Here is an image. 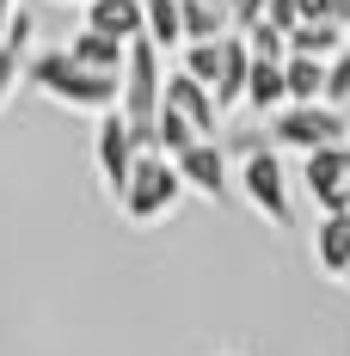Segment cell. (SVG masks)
<instances>
[{
    "mask_svg": "<svg viewBox=\"0 0 350 356\" xmlns=\"http://www.w3.org/2000/svg\"><path fill=\"white\" fill-rule=\"evenodd\" d=\"M25 80H31L43 99H56V105H68V111H117L123 105V80L86 74L68 49H37V56H25Z\"/></svg>",
    "mask_w": 350,
    "mask_h": 356,
    "instance_id": "1",
    "label": "cell"
},
{
    "mask_svg": "<svg viewBox=\"0 0 350 356\" xmlns=\"http://www.w3.org/2000/svg\"><path fill=\"white\" fill-rule=\"evenodd\" d=\"M178 197H184L178 160H166V154H141L136 172H129V191H123V203H117V209L129 215V221H160Z\"/></svg>",
    "mask_w": 350,
    "mask_h": 356,
    "instance_id": "2",
    "label": "cell"
},
{
    "mask_svg": "<svg viewBox=\"0 0 350 356\" xmlns=\"http://www.w3.org/2000/svg\"><path fill=\"white\" fill-rule=\"evenodd\" d=\"M350 117L332 105H283L271 117V142L277 147H301V154H319V147H344Z\"/></svg>",
    "mask_w": 350,
    "mask_h": 356,
    "instance_id": "3",
    "label": "cell"
},
{
    "mask_svg": "<svg viewBox=\"0 0 350 356\" xmlns=\"http://www.w3.org/2000/svg\"><path fill=\"white\" fill-rule=\"evenodd\" d=\"M240 191H246V203L264 215V221H277V227H295V203H289V178H283L277 147H264V154L240 160Z\"/></svg>",
    "mask_w": 350,
    "mask_h": 356,
    "instance_id": "4",
    "label": "cell"
},
{
    "mask_svg": "<svg viewBox=\"0 0 350 356\" xmlns=\"http://www.w3.org/2000/svg\"><path fill=\"white\" fill-rule=\"evenodd\" d=\"M136 160H141V147H136V136H129V123H123V111H105V123H99V172H105L117 203H123V191H129Z\"/></svg>",
    "mask_w": 350,
    "mask_h": 356,
    "instance_id": "5",
    "label": "cell"
},
{
    "mask_svg": "<svg viewBox=\"0 0 350 356\" xmlns=\"http://www.w3.org/2000/svg\"><path fill=\"white\" fill-rule=\"evenodd\" d=\"M166 111H178V117L197 129V142H215V129H221V105H215V92L203 86V80H191L184 68L166 74Z\"/></svg>",
    "mask_w": 350,
    "mask_h": 356,
    "instance_id": "6",
    "label": "cell"
},
{
    "mask_svg": "<svg viewBox=\"0 0 350 356\" xmlns=\"http://www.w3.org/2000/svg\"><path fill=\"white\" fill-rule=\"evenodd\" d=\"M344 166H350V147H319V154H308L301 184H308V197L319 203V215H350V203H344Z\"/></svg>",
    "mask_w": 350,
    "mask_h": 356,
    "instance_id": "7",
    "label": "cell"
},
{
    "mask_svg": "<svg viewBox=\"0 0 350 356\" xmlns=\"http://www.w3.org/2000/svg\"><path fill=\"white\" fill-rule=\"evenodd\" d=\"M178 178L197 191V197H209V203H221L228 197V147L221 142H197L178 154Z\"/></svg>",
    "mask_w": 350,
    "mask_h": 356,
    "instance_id": "8",
    "label": "cell"
},
{
    "mask_svg": "<svg viewBox=\"0 0 350 356\" xmlns=\"http://www.w3.org/2000/svg\"><path fill=\"white\" fill-rule=\"evenodd\" d=\"M86 31H105L117 43H136L148 31V0H86Z\"/></svg>",
    "mask_w": 350,
    "mask_h": 356,
    "instance_id": "9",
    "label": "cell"
},
{
    "mask_svg": "<svg viewBox=\"0 0 350 356\" xmlns=\"http://www.w3.org/2000/svg\"><path fill=\"white\" fill-rule=\"evenodd\" d=\"M68 56L80 62L86 74H111V80H123V62H129V43H117V37H105V31H74V43H68Z\"/></svg>",
    "mask_w": 350,
    "mask_h": 356,
    "instance_id": "10",
    "label": "cell"
},
{
    "mask_svg": "<svg viewBox=\"0 0 350 356\" xmlns=\"http://www.w3.org/2000/svg\"><path fill=\"white\" fill-rule=\"evenodd\" d=\"M246 80H252V49H246L240 31H228V43H221V80H215V105L234 111L246 105Z\"/></svg>",
    "mask_w": 350,
    "mask_h": 356,
    "instance_id": "11",
    "label": "cell"
},
{
    "mask_svg": "<svg viewBox=\"0 0 350 356\" xmlns=\"http://www.w3.org/2000/svg\"><path fill=\"white\" fill-rule=\"evenodd\" d=\"M314 258L326 277H350V215H319Z\"/></svg>",
    "mask_w": 350,
    "mask_h": 356,
    "instance_id": "12",
    "label": "cell"
},
{
    "mask_svg": "<svg viewBox=\"0 0 350 356\" xmlns=\"http://www.w3.org/2000/svg\"><path fill=\"white\" fill-rule=\"evenodd\" d=\"M283 86H289V105H326V62L289 56L283 62Z\"/></svg>",
    "mask_w": 350,
    "mask_h": 356,
    "instance_id": "13",
    "label": "cell"
},
{
    "mask_svg": "<svg viewBox=\"0 0 350 356\" xmlns=\"http://www.w3.org/2000/svg\"><path fill=\"white\" fill-rule=\"evenodd\" d=\"M148 43L154 49H178L184 43V0H148Z\"/></svg>",
    "mask_w": 350,
    "mask_h": 356,
    "instance_id": "14",
    "label": "cell"
},
{
    "mask_svg": "<svg viewBox=\"0 0 350 356\" xmlns=\"http://www.w3.org/2000/svg\"><path fill=\"white\" fill-rule=\"evenodd\" d=\"M344 43H350V31H338V25H295V31H289V56H314V62H332Z\"/></svg>",
    "mask_w": 350,
    "mask_h": 356,
    "instance_id": "15",
    "label": "cell"
},
{
    "mask_svg": "<svg viewBox=\"0 0 350 356\" xmlns=\"http://www.w3.org/2000/svg\"><path fill=\"white\" fill-rule=\"evenodd\" d=\"M228 31H234L228 13H215L209 0H184V43H221Z\"/></svg>",
    "mask_w": 350,
    "mask_h": 356,
    "instance_id": "16",
    "label": "cell"
},
{
    "mask_svg": "<svg viewBox=\"0 0 350 356\" xmlns=\"http://www.w3.org/2000/svg\"><path fill=\"white\" fill-rule=\"evenodd\" d=\"M228 43V37H221ZM221 43H184V74L191 80H203L215 92V80H221Z\"/></svg>",
    "mask_w": 350,
    "mask_h": 356,
    "instance_id": "17",
    "label": "cell"
},
{
    "mask_svg": "<svg viewBox=\"0 0 350 356\" xmlns=\"http://www.w3.org/2000/svg\"><path fill=\"white\" fill-rule=\"evenodd\" d=\"M246 49H252V62H289V37L277 25H246Z\"/></svg>",
    "mask_w": 350,
    "mask_h": 356,
    "instance_id": "18",
    "label": "cell"
},
{
    "mask_svg": "<svg viewBox=\"0 0 350 356\" xmlns=\"http://www.w3.org/2000/svg\"><path fill=\"white\" fill-rule=\"evenodd\" d=\"M326 105H332V111H350V43L326 62Z\"/></svg>",
    "mask_w": 350,
    "mask_h": 356,
    "instance_id": "19",
    "label": "cell"
},
{
    "mask_svg": "<svg viewBox=\"0 0 350 356\" xmlns=\"http://www.w3.org/2000/svg\"><path fill=\"white\" fill-rule=\"evenodd\" d=\"M25 86V56H13V49H0V111H6V99Z\"/></svg>",
    "mask_w": 350,
    "mask_h": 356,
    "instance_id": "20",
    "label": "cell"
},
{
    "mask_svg": "<svg viewBox=\"0 0 350 356\" xmlns=\"http://www.w3.org/2000/svg\"><path fill=\"white\" fill-rule=\"evenodd\" d=\"M31 13H25V6H19V13H13V25H6V49H13V56H25V49H31Z\"/></svg>",
    "mask_w": 350,
    "mask_h": 356,
    "instance_id": "21",
    "label": "cell"
},
{
    "mask_svg": "<svg viewBox=\"0 0 350 356\" xmlns=\"http://www.w3.org/2000/svg\"><path fill=\"white\" fill-rule=\"evenodd\" d=\"M258 25H277L283 37L295 31V25H301V13H295V0H271V6H264V19H258Z\"/></svg>",
    "mask_w": 350,
    "mask_h": 356,
    "instance_id": "22",
    "label": "cell"
},
{
    "mask_svg": "<svg viewBox=\"0 0 350 356\" xmlns=\"http://www.w3.org/2000/svg\"><path fill=\"white\" fill-rule=\"evenodd\" d=\"M295 13H301V25H326V0H295Z\"/></svg>",
    "mask_w": 350,
    "mask_h": 356,
    "instance_id": "23",
    "label": "cell"
},
{
    "mask_svg": "<svg viewBox=\"0 0 350 356\" xmlns=\"http://www.w3.org/2000/svg\"><path fill=\"white\" fill-rule=\"evenodd\" d=\"M326 25H338V31H350V0H326Z\"/></svg>",
    "mask_w": 350,
    "mask_h": 356,
    "instance_id": "24",
    "label": "cell"
},
{
    "mask_svg": "<svg viewBox=\"0 0 350 356\" xmlns=\"http://www.w3.org/2000/svg\"><path fill=\"white\" fill-rule=\"evenodd\" d=\"M264 6H271V0H246V6H240V31H246V25H258V19H264Z\"/></svg>",
    "mask_w": 350,
    "mask_h": 356,
    "instance_id": "25",
    "label": "cell"
},
{
    "mask_svg": "<svg viewBox=\"0 0 350 356\" xmlns=\"http://www.w3.org/2000/svg\"><path fill=\"white\" fill-rule=\"evenodd\" d=\"M209 6H215V13H228V19H234V31H240V6H246V0H209Z\"/></svg>",
    "mask_w": 350,
    "mask_h": 356,
    "instance_id": "26",
    "label": "cell"
},
{
    "mask_svg": "<svg viewBox=\"0 0 350 356\" xmlns=\"http://www.w3.org/2000/svg\"><path fill=\"white\" fill-rule=\"evenodd\" d=\"M344 203H350V166H344Z\"/></svg>",
    "mask_w": 350,
    "mask_h": 356,
    "instance_id": "27",
    "label": "cell"
},
{
    "mask_svg": "<svg viewBox=\"0 0 350 356\" xmlns=\"http://www.w3.org/2000/svg\"><path fill=\"white\" fill-rule=\"evenodd\" d=\"M344 283H350V277H344Z\"/></svg>",
    "mask_w": 350,
    "mask_h": 356,
    "instance_id": "28",
    "label": "cell"
},
{
    "mask_svg": "<svg viewBox=\"0 0 350 356\" xmlns=\"http://www.w3.org/2000/svg\"><path fill=\"white\" fill-rule=\"evenodd\" d=\"M344 117H350V111H344Z\"/></svg>",
    "mask_w": 350,
    "mask_h": 356,
    "instance_id": "29",
    "label": "cell"
}]
</instances>
